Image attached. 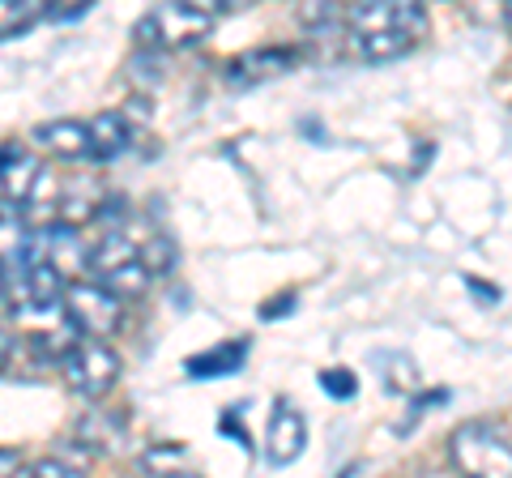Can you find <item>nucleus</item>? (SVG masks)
Listing matches in <instances>:
<instances>
[{"instance_id": "17", "label": "nucleus", "mask_w": 512, "mask_h": 478, "mask_svg": "<svg viewBox=\"0 0 512 478\" xmlns=\"http://www.w3.org/2000/svg\"><path fill=\"white\" fill-rule=\"evenodd\" d=\"M94 0H47V13L52 18H77V13H86Z\"/></svg>"}, {"instance_id": "13", "label": "nucleus", "mask_w": 512, "mask_h": 478, "mask_svg": "<svg viewBox=\"0 0 512 478\" xmlns=\"http://www.w3.org/2000/svg\"><path fill=\"white\" fill-rule=\"evenodd\" d=\"M47 13V0H0V43L26 35Z\"/></svg>"}, {"instance_id": "2", "label": "nucleus", "mask_w": 512, "mask_h": 478, "mask_svg": "<svg viewBox=\"0 0 512 478\" xmlns=\"http://www.w3.org/2000/svg\"><path fill=\"white\" fill-rule=\"evenodd\" d=\"M210 30L214 13H205L197 0H163L137 22V43L150 47V52L154 47H192L210 39Z\"/></svg>"}, {"instance_id": "19", "label": "nucleus", "mask_w": 512, "mask_h": 478, "mask_svg": "<svg viewBox=\"0 0 512 478\" xmlns=\"http://www.w3.org/2000/svg\"><path fill=\"white\" fill-rule=\"evenodd\" d=\"M252 5H256V0H218V13H244Z\"/></svg>"}, {"instance_id": "18", "label": "nucleus", "mask_w": 512, "mask_h": 478, "mask_svg": "<svg viewBox=\"0 0 512 478\" xmlns=\"http://www.w3.org/2000/svg\"><path fill=\"white\" fill-rule=\"evenodd\" d=\"M18 470H22V453L0 449V474H18Z\"/></svg>"}, {"instance_id": "21", "label": "nucleus", "mask_w": 512, "mask_h": 478, "mask_svg": "<svg viewBox=\"0 0 512 478\" xmlns=\"http://www.w3.org/2000/svg\"><path fill=\"white\" fill-rule=\"evenodd\" d=\"M0 304H9V282H5V265H0Z\"/></svg>"}, {"instance_id": "1", "label": "nucleus", "mask_w": 512, "mask_h": 478, "mask_svg": "<svg viewBox=\"0 0 512 478\" xmlns=\"http://www.w3.org/2000/svg\"><path fill=\"white\" fill-rule=\"evenodd\" d=\"M427 39V5L423 0H355L346 9V47L367 65L414 52Z\"/></svg>"}, {"instance_id": "10", "label": "nucleus", "mask_w": 512, "mask_h": 478, "mask_svg": "<svg viewBox=\"0 0 512 478\" xmlns=\"http://www.w3.org/2000/svg\"><path fill=\"white\" fill-rule=\"evenodd\" d=\"M35 146L56 158H86L90 154V124L86 120H52L35 129Z\"/></svg>"}, {"instance_id": "15", "label": "nucleus", "mask_w": 512, "mask_h": 478, "mask_svg": "<svg viewBox=\"0 0 512 478\" xmlns=\"http://www.w3.org/2000/svg\"><path fill=\"white\" fill-rule=\"evenodd\" d=\"M320 389L333 393V397H350L359 389V380H355V372H346V368H329V372H320Z\"/></svg>"}, {"instance_id": "6", "label": "nucleus", "mask_w": 512, "mask_h": 478, "mask_svg": "<svg viewBox=\"0 0 512 478\" xmlns=\"http://www.w3.org/2000/svg\"><path fill=\"white\" fill-rule=\"evenodd\" d=\"M64 308H69L73 325L86 333V338H111L124 325V299L103 282H86L73 278L64 286Z\"/></svg>"}, {"instance_id": "9", "label": "nucleus", "mask_w": 512, "mask_h": 478, "mask_svg": "<svg viewBox=\"0 0 512 478\" xmlns=\"http://www.w3.org/2000/svg\"><path fill=\"white\" fill-rule=\"evenodd\" d=\"M295 52L291 47H261V52H248L227 65V82L235 86H261V82H274V77L291 73L295 69Z\"/></svg>"}, {"instance_id": "5", "label": "nucleus", "mask_w": 512, "mask_h": 478, "mask_svg": "<svg viewBox=\"0 0 512 478\" xmlns=\"http://www.w3.org/2000/svg\"><path fill=\"white\" fill-rule=\"evenodd\" d=\"M453 461L478 478H512V444L491 423H461L453 432Z\"/></svg>"}, {"instance_id": "20", "label": "nucleus", "mask_w": 512, "mask_h": 478, "mask_svg": "<svg viewBox=\"0 0 512 478\" xmlns=\"http://www.w3.org/2000/svg\"><path fill=\"white\" fill-rule=\"evenodd\" d=\"M9 355H13V338H9V329L0 325V368L9 363Z\"/></svg>"}, {"instance_id": "16", "label": "nucleus", "mask_w": 512, "mask_h": 478, "mask_svg": "<svg viewBox=\"0 0 512 478\" xmlns=\"http://www.w3.org/2000/svg\"><path fill=\"white\" fill-rule=\"evenodd\" d=\"M30 478H73V474H82L77 466H69V461H60V457H43V461H35V466L26 470Z\"/></svg>"}, {"instance_id": "4", "label": "nucleus", "mask_w": 512, "mask_h": 478, "mask_svg": "<svg viewBox=\"0 0 512 478\" xmlns=\"http://www.w3.org/2000/svg\"><path fill=\"white\" fill-rule=\"evenodd\" d=\"M22 257L52 265L64 282L82 278V269H90V248L86 239L77 235L73 222H43V227H30V235L18 244Z\"/></svg>"}, {"instance_id": "22", "label": "nucleus", "mask_w": 512, "mask_h": 478, "mask_svg": "<svg viewBox=\"0 0 512 478\" xmlns=\"http://www.w3.org/2000/svg\"><path fill=\"white\" fill-rule=\"evenodd\" d=\"M508 30H512V5H508Z\"/></svg>"}, {"instance_id": "7", "label": "nucleus", "mask_w": 512, "mask_h": 478, "mask_svg": "<svg viewBox=\"0 0 512 478\" xmlns=\"http://www.w3.org/2000/svg\"><path fill=\"white\" fill-rule=\"evenodd\" d=\"M39 184H43V163L22 141H5V146H0V193H5V201H13L22 210V205L35 197Z\"/></svg>"}, {"instance_id": "14", "label": "nucleus", "mask_w": 512, "mask_h": 478, "mask_svg": "<svg viewBox=\"0 0 512 478\" xmlns=\"http://www.w3.org/2000/svg\"><path fill=\"white\" fill-rule=\"evenodd\" d=\"M141 466L154 470V474H184L188 457H184V449H175V444H163V449H150L141 457Z\"/></svg>"}, {"instance_id": "11", "label": "nucleus", "mask_w": 512, "mask_h": 478, "mask_svg": "<svg viewBox=\"0 0 512 478\" xmlns=\"http://www.w3.org/2000/svg\"><path fill=\"white\" fill-rule=\"evenodd\" d=\"M128 150V120L120 111H103V116L90 120V154L94 163H111V158H120Z\"/></svg>"}, {"instance_id": "23", "label": "nucleus", "mask_w": 512, "mask_h": 478, "mask_svg": "<svg viewBox=\"0 0 512 478\" xmlns=\"http://www.w3.org/2000/svg\"><path fill=\"white\" fill-rule=\"evenodd\" d=\"M0 222H5V205H0Z\"/></svg>"}, {"instance_id": "3", "label": "nucleus", "mask_w": 512, "mask_h": 478, "mask_svg": "<svg viewBox=\"0 0 512 478\" xmlns=\"http://www.w3.org/2000/svg\"><path fill=\"white\" fill-rule=\"evenodd\" d=\"M60 376L77 397H103L120 376V355L107 346V338H77L60 359Z\"/></svg>"}, {"instance_id": "12", "label": "nucleus", "mask_w": 512, "mask_h": 478, "mask_svg": "<svg viewBox=\"0 0 512 478\" xmlns=\"http://www.w3.org/2000/svg\"><path fill=\"white\" fill-rule=\"evenodd\" d=\"M244 359H248V342H227V346L205 350V355H192L184 363V372L197 376V380H205V376H231V372L244 368Z\"/></svg>"}, {"instance_id": "8", "label": "nucleus", "mask_w": 512, "mask_h": 478, "mask_svg": "<svg viewBox=\"0 0 512 478\" xmlns=\"http://www.w3.org/2000/svg\"><path fill=\"white\" fill-rule=\"evenodd\" d=\"M303 440H308V423L295 406L278 402L274 406V419H269V432H265V453L274 466H291V461L303 453Z\"/></svg>"}]
</instances>
